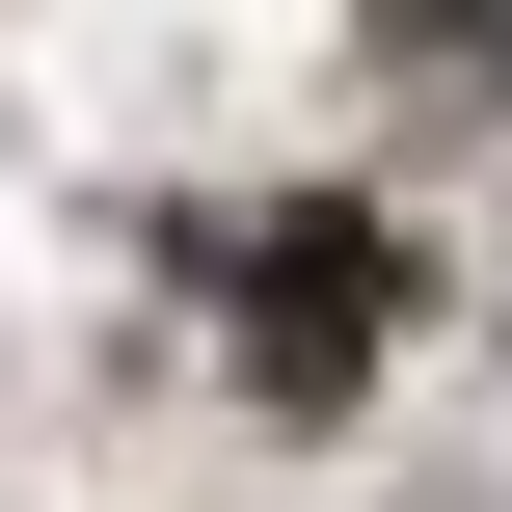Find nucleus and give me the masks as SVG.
I'll return each instance as SVG.
<instances>
[{"instance_id": "nucleus-1", "label": "nucleus", "mask_w": 512, "mask_h": 512, "mask_svg": "<svg viewBox=\"0 0 512 512\" xmlns=\"http://www.w3.org/2000/svg\"><path fill=\"white\" fill-rule=\"evenodd\" d=\"M378 324H405V243H378V216H270V243H243V378H270V405H351Z\"/></svg>"}]
</instances>
